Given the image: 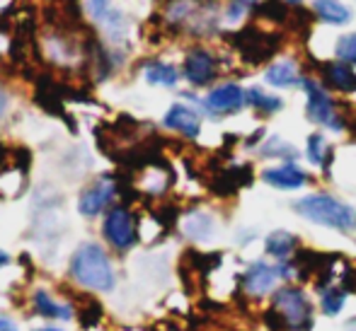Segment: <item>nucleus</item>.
I'll use <instances>...</instances> for the list:
<instances>
[{
    "label": "nucleus",
    "mask_w": 356,
    "mask_h": 331,
    "mask_svg": "<svg viewBox=\"0 0 356 331\" xmlns=\"http://www.w3.org/2000/svg\"><path fill=\"white\" fill-rule=\"evenodd\" d=\"M245 102H248V92H245L240 85L225 83L209 92L207 109L211 114H233V112H240Z\"/></svg>",
    "instance_id": "obj_8"
},
{
    "label": "nucleus",
    "mask_w": 356,
    "mask_h": 331,
    "mask_svg": "<svg viewBox=\"0 0 356 331\" xmlns=\"http://www.w3.org/2000/svg\"><path fill=\"white\" fill-rule=\"evenodd\" d=\"M179 78V73L175 70L172 66H168V63H148L145 66V80L153 85H165V87H170V85H175Z\"/></svg>",
    "instance_id": "obj_18"
},
{
    "label": "nucleus",
    "mask_w": 356,
    "mask_h": 331,
    "mask_svg": "<svg viewBox=\"0 0 356 331\" xmlns=\"http://www.w3.org/2000/svg\"><path fill=\"white\" fill-rule=\"evenodd\" d=\"M264 249H267L269 257H274L279 264L291 262V259H293V254L298 252V237H296V235H291V232H286V230H277V232H272L267 237Z\"/></svg>",
    "instance_id": "obj_14"
},
{
    "label": "nucleus",
    "mask_w": 356,
    "mask_h": 331,
    "mask_svg": "<svg viewBox=\"0 0 356 331\" xmlns=\"http://www.w3.org/2000/svg\"><path fill=\"white\" fill-rule=\"evenodd\" d=\"M303 87L308 92V119L315 124H325V126L342 131L344 121L334 112V102L330 99V94L325 92L320 85H315L313 80H303Z\"/></svg>",
    "instance_id": "obj_5"
},
{
    "label": "nucleus",
    "mask_w": 356,
    "mask_h": 331,
    "mask_svg": "<svg viewBox=\"0 0 356 331\" xmlns=\"http://www.w3.org/2000/svg\"><path fill=\"white\" fill-rule=\"evenodd\" d=\"M293 210L315 225L342 230V232H354L356 230V210L352 205L342 203L339 198L327 196V194H313V196L296 201Z\"/></svg>",
    "instance_id": "obj_1"
},
{
    "label": "nucleus",
    "mask_w": 356,
    "mask_h": 331,
    "mask_svg": "<svg viewBox=\"0 0 356 331\" xmlns=\"http://www.w3.org/2000/svg\"><path fill=\"white\" fill-rule=\"evenodd\" d=\"M262 179L269 184V187H277V189H284V192H291V189L303 187V184L308 182V174H305L298 164L289 162V164H282V167L264 169Z\"/></svg>",
    "instance_id": "obj_11"
},
{
    "label": "nucleus",
    "mask_w": 356,
    "mask_h": 331,
    "mask_svg": "<svg viewBox=\"0 0 356 331\" xmlns=\"http://www.w3.org/2000/svg\"><path fill=\"white\" fill-rule=\"evenodd\" d=\"M5 107H8V97H5V92L0 90V117L5 114Z\"/></svg>",
    "instance_id": "obj_29"
},
{
    "label": "nucleus",
    "mask_w": 356,
    "mask_h": 331,
    "mask_svg": "<svg viewBox=\"0 0 356 331\" xmlns=\"http://www.w3.org/2000/svg\"><path fill=\"white\" fill-rule=\"evenodd\" d=\"M262 155H267V158H272V155H282V158H293L296 150L291 148V145H286L284 140L274 138V140H269V145H264V148H262Z\"/></svg>",
    "instance_id": "obj_26"
},
{
    "label": "nucleus",
    "mask_w": 356,
    "mask_h": 331,
    "mask_svg": "<svg viewBox=\"0 0 356 331\" xmlns=\"http://www.w3.org/2000/svg\"><path fill=\"white\" fill-rule=\"evenodd\" d=\"M114 192H117V187H114V179L102 177L99 182H95L92 187H90L88 192L80 196V213H83V215L102 213V210L109 205V201L114 198Z\"/></svg>",
    "instance_id": "obj_10"
},
{
    "label": "nucleus",
    "mask_w": 356,
    "mask_h": 331,
    "mask_svg": "<svg viewBox=\"0 0 356 331\" xmlns=\"http://www.w3.org/2000/svg\"><path fill=\"white\" fill-rule=\"evenodd\" d=\"M308 158H310V162H313V164H323V167H327L330 150H327L325 138L320 133H313L308 138Z\"/></svg>",
    "instance_id": "obj_23"
},
{
    "label": "nucleus",
    "mask_w": 356,
    "mask_h": 331,
    "mask_svg": "<svg viewBox=\"0 0 356 331\" xmlns=\"http://www.w3.org/2000/svg\"><path fill=\"white\" fill-rule=\"evenodd\" d=\"M272 307L284 317L289 331H310L313 329V303L308 295L296 285H284L272 293Z\"/></svg>",
    "instance_id": "obj_3"
},
{
    "label": "nucleus",
    "mask_w": 356,
    "mask_h": 331,
    "mask_svg": "<svg viewBox=\"0 0 356 331\" xmlns=\"http://www.w3.org/2000/svg\"><path fill=\"white\" fill-rule=\"evenodd\" d=\"M279 278H282L279 264L269 266L264 262H257L240 275V283H243V290L250 298H262V295H267V293H274Z\"/></svg>",
    "instance_id": "obj_7"
},
{
    "label": "nucleus",
    "mask_w": 356,
    "mask_h": 331,
    "mask_svg": "<svg viewBox=\"0 0 356 331\" xmlns=\"http://www.w3.org/2000/svg\"><path fill=\"white\" fill-rule=\"evenodd\" d=\"M90 12L97 19L109 17V0H90Z\"/></svg>",
    "instance_id": "obj_27"
},
{
    "label": "nucleus",
    "mask_w": 356,
    "mask_h": 331,
    "mask_svg": "<svg viewBox=\"0 0 356 331\" xmlns=\"http://www.w3.org/2000/svg\"><path fill=\"white\" fill-rule=\"evenodd\" d=\"M39 331H61V329H54V327H47V329H39Z\"/></svg>",
    "instance_id": "obj_31"
},
{
    "label": "nucleus",
    "mask_w": 356,
    "mask_h": 331,
    "mask_svg": "<svg viewBox=\"0 0 356 331\" xmlns=\"http://www.w3.org/2000/svg\"><path fill=\"white\" fill-rule=\"evenodd\" d=\"M230 42L240 51L243 61L250 63V66H259V63L269 61L279 51V46H282V37L262 32L257 27H245L243 32L230 37Z\"/></svg>",
    "instance_id": "obj_4"
},
{
    "label": "nucleus",
    "mask_w": 356,
    "mask_h": 331,
    "mask_svg": "<svg viewBox=\"0 0 356 331\" xmlns=\"http://www.w3.org/2000/svg\"><path fill=\"white\" fill-rule=\"evenodd\" d=\"M289 3H293V5H298V3H300V0H289Z\"/></svg>",
    "instance_id": "obj_32"
},
{
    "label": "nucleus",
    "mask_w": 356,
    "mask_h": 331,
    "mask_svg": "<svg viewBox=\"0 0 356 331\" xmlns=\"http://www.w3.org/2000/svg\"><path fill=\"white\" fill-rule=\"evenodd\" d=\"M0 331H17L15 322H10L8 317H0Z\"/></svg>",
    "instance_id": "obj_28"
},
{
    "label": "nucleus",
    "mask_w": 356,
    "mask_h": 331,
    "mask_svg": "<svg viewBox=\"0 0 356 331\" xmlns=\"http://www.w3.org/2000/svg\"><path fill=\"white\" fill-rule=\"evenodd\" d=\"M254 12H257L259 17L272 19V22H286V17H289V10H286V5L282 0H267V3L257 5Z\"/></svg>",
    "instance_id": "obj_24"
},
{
    "label": "nucleus",
    "mask_w": 356,
    "mask_h": 331,
    "mask_svg": "<svg viewBox=\"0 0 356 331\" xmlns=\"http://www.w3.org/2000/svg\"><path fill=\"white\" fill-rule=\"evenodd\" d=\"M104 237L117 249H129L136 242V220L127 208H112L104 220Z\"/></svg>",
    "instance_id": "obj_6"
},
{
    "label": "nucleus",
    "mask_w": 356,
    "mask_h": 331,
    "mask_svg": "<svg viewBox=\"0 0 356 331\" xmlns=\"http://www.w3.org/2000/svg\"><path fill=\"white\" fill-rule=\"evenodd\" d=\"M248 102L252 104L259 114H274V112H279V109L284 107L282 99L272 97V94H267L264 90H259V87L248 90Z\"/></svg>",
    "instance_id": "obj_19"
},
{
    "label": "nucleus",
    "mask_w": 356,
    "mask_h": 331,
    "mask_svg": "<svg viewBox=\"0 0 356 331\" xmlns=\"http://www.w3.org/2000/svg\"><path fill=\"white\" fill-rule=\"evenodd\" d=\"M213 232V220L204 213H194L192 218L187 220V235L194 239H207L209 235Z\"/></svg>",
    "instance_id": "obj_22"
},
{
    "label": "nucleus",
    "mask_w": 356,
    "mask_h": 331,
    "mask_svg": "<svg viewBox=\"0 0 356 331\" xmlns=\"http://www.w3.org/2000/svg\"><path fill=\"white\" fill-rule=\"evenodd\" d=\"M313 10L323 22H330V24H344L352 17V12H349L339 0H315Z\"/></svg>",
    "instance_id": "obj_16"
},
{
    "label": "nucleus",
    "mask_w": 356,
    "mask_h": 331,
    "mask_svg": "<svg viewBox=\"0 0 356 331\" xmlns=\"http://www.w3.org/2000/svg\"><path fill=\"white\" fill-rule=\"evenodd\" d=\"M165 126L187 135V138H197L199 131H202V119L197 117L194 109L184 107V104H175V107L165 114Z\"/></svg>",
    "instance_id": "obj_12"
},
{
    "label": "nucleus",
    "mask_w": 356,
    "mask_h": 331,
    "mask_svg": "<svg viewBox=\"0 0 356 331\" xmlns=\"http://www.w3.org/2000/svg\"><path fill=\"white\" fill-rule=\"evenodd\" d=\"M10 264V257L5 252H0V269H3V266H8Z\"/></svg>",
    "instance_id": "obj_30"
},
{
    "label": "nucleus",
    "mask_w": 356,
    "mask_h": 331,
    "mask_svg": "<svg viewBox=\"0 0 356 331\" xmlns=\"http://www.w3.org/2000/svg\"><path fill=\"white\" fill-rule=\"evenodd\" d=\"M252 174H250V167H233V169H225L216 177V184H213V192L220 194V196H230L235 194L240 187L250 184Z\"/></svg>",
    "instance_id": "obj_15"
},
{
    "label": "nucleus",
    "mask_w": 356,
    "mask_h": 331,
    "mask_svg": "<svg viewBox=\"0 0 356 331\" xmlns=\"http://www.w3.org/2000/svg\"><path fill=\"white\" fill-rule=\"evenodd\" d=\"M218 73V63L209 51L204 49H194L189 51V56L184 58V78L192 85L202 87V85H209Z\"/></svg>",
    "instance_id": "obj_9"
},
{
    "label": "nucleus",
    "mask_w": 356,
    "mask_h": 331,
    "mask_svg": "<svg viewBox=\"0 0 356 331\" xmlns=\"http://www.w3.org/2000/svg\"><path fill=\"white\" fill-rule=\"evenodd\" d=\"M71 271H73V278L80 285H85V288L112 290L114 285V269L99 244H83L75 252Z\"/></svg>",
    "instance_id": "obj_2"
},
{
    "label": "nucleus",
    "mask_w": 356,
    "mask_h": 331,
    "mask_svg": "<svg viewBox=\"0 0 356 331\" xmlns=\"http://www.w3.org/2000/svg\"><path fill=\"white\" fill-rule=\"evenodd\" d=\"M323 298H320V307H323V312L327 314V317H334V314L342 312L344 303H347V290L344 288H327L323 290Z\"/></svg>",
    "instance_id": "obj_20"
},
{
    "label": "nucleus",
    "mask_w": 356,
    "mask_h": 331,
    "mask_svg": "<svg viewBox=\"0 0 356 331\" xmlns=\"http://www.w3.org/2000/svg\"><path fill=\"white\" fill-rule=\"evenodd\" d=\"M320 75H323L325 85L332 90H337V92H356V73L352 68L347 66V63H323L320 66Z\"/></svg>",
    "instance_id": "obj_13"
},
{
    "label": "nucleus",
    "mask_w": 356,
    "mask_h": 331,
    "mask_svg": "<svg viewBox=\"0 0 356 331\" xmlns=\"http://www.w3.org/2000/svg\"><path fill=\"white\" fill-rule=\"evenodd\" d=\"M34 307L44 314V317H58V319H68L71 317V309L68 307H58L47 293H37L34 295Z\"/></svg>",
    "instance_id": "obj_21"
},
{
    "label": "nucleus",
    "mask_w": 356,
    "mask_h": 331,
    "mask_svg": "<svg viewBox=\"0 0 356 331\" xmlns=\"http://www.w3.org/2000/svg\"><path fill=\"white\" fill-rule=\"evenodd\" d=\"M337 58L347 66H356V32L354 34H344L337 42V49H334Z\"/></svg>",
    "instance_id": "obj_25"
},
{
    "label": "nucleus",
    "mask_w": 356,
    "mask_h": 331,
    "mask_svg": "<svg viewBox=\"0 0 356 331\" xmlns=\"http://www.w3.org/2000/svg\"><path fill=\"white\" fill-rule=\"evenodd\" d=\"M264 78H267V83L274 85V87H291V85L298 83V68L291 61H279V63H274V66H269Z\"/></svg>",
    "instance_id": "obj_17"
}]
</instances>
